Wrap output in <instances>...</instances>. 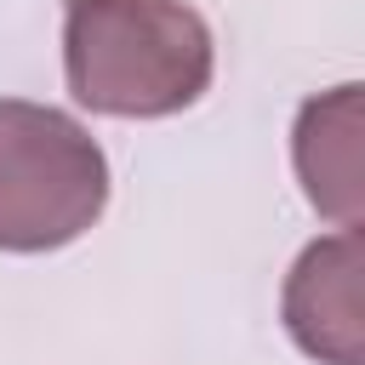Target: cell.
Here are the masks:
<instances>
[{"mask_svg":"<svg viewBox=\"0 0 365 365\" xmlns=\"http://www.w3.org/2000/svg\"><path fill=\"white\" fill-rule=\"evenodd\" d=\"M217 40L188 0H63L68 97L108 120H165L211 91Z\"/></svg>","mask_w":365,"mask_h":365,"instance_id":"obj_1","label":"cell"},{"mask_svg":"<svg viewBox=\"0 0 365 365\" xmlns=\"http://www.w3.org/2000/svg\"><path fill=\"white\" fill-rule=\"evenodd\" d=\"M108 205L97 137L29 97H0V251L40 257L74 245Z\"/></svg>","mask_w":365,"mask_h":365,"instance_id":"obj_2","label":"cell"},{"mask_svg":"<svg viewBox=\"0 0 365 365\" xmlns=\"http://www.w3.org/2000/svg\"><path fill=\"white\" fill-rule=\"evenodd\" d=\"M291 342L319 365H365V234L336 228L297 251L279 285Z\"/></svg>","mask_w":365,"mask_h":365,"instance_id":"obj_3","label":"cell"},{"mask_svg":"<svg viewBox=\"0 0 365 365\" xmlns=\"http://www.w3.org/2000/svg\"><path fill=\"white\" fill-rule=\"evenodd\" d=\"M359 131H365V97L359 80H342L297 108L291 125V165L319 217L336 228H359L365 217V182H359Z\"/></svg>","mask_w":365,"mask_h":365,"instance_id":"obj_4","label":"cell"}]
</instances>
